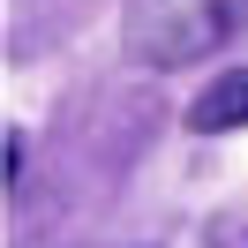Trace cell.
Masks as SVG:
<instances>
[{
    "label": "cell",
    "instance_id": "6da1fadb",
    "mask_svg": "<svg viewBox=\"0 0 248 248\" xmlns=\"http://www.w3.org/2000/svg\"><path fill=\"white\" fill-rule=\"evenodd\" d=\"M121 38L143 68H196L248 38V0H128Z\"/></svg>",
    "mask_w": 248,
    "mask_h": 248
},
{
    "label": "cell",
    "instance_id": "7a4b0ae2",
    "mask_svg": "<svg viewBox=\"0 0 248 248\" xmlns=\"http://www.w3.org/2000/svg\"><path fill=\"white\" fill-rule=\"evenodd\" d=\"M188 128H196V136H226V128H248V68L218 76L211 91L188 106Z\"/></svg>",
    "mask_w": 248,
    "mask_h": 248
},
{
    "label": "cell",
    "instance_id": "3957f363",
    "mask_svg": "<svg viewBox=\"0 0 248 248\" xmlns=\"http://www.w3.org/2000/svg\"><path fill=\"white\" fill-rule=\"evenodd\" d=\"M211 248H248V218H218V226H211Z\"/></svg>",
    "mask_w": 248,
    "mask_h": 248
}]
</instances>
